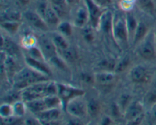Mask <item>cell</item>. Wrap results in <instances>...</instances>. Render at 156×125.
<instances>
[{"label":"cell","instance_id":"cell-1","mask_svg":"<svg viewBox=\"0 0 156 125\" xmlns=\"http://www.w3.org/2000/svg\"><path fill=\"white\" fill-rule=\"evenodd\" d=\"M57 95V83L47 80L37 82L20 91V97L24 102Z\"/></svg>","mask_w":156,"mask_h":125},{"label":"cell","instance_id":"cell-2","mask_svg":"<svg viewBox=\"0 0 156 125\" xmlns=\"http://www.w3.org/2000/svg\"><path fill=\"white\" fill-rule=\"evenodd\" d=\"M47 80H50L49 76L35 71L27 66L21 69L13 79L15 87L19 91L35 83Z\"/></svg>","mask_w":156,"mask_h":125},{"label":"cell","instance_id":"cell-3","mask_svg":"<svg viewBox=\"0 0 156 125\" xmlns=\"http://www.w3.org/2000/svg\"><path fill=\"white\" fill-rule=\"evenodd\" d=\"M112 35L118 44L126 45L129 44V34L126 23L125 15H117L114 18Z\"/></svg>","mask_w":156,"mask_h":125},{"label":"cell","instance_id":"cell-4","mask_svg":"<svg viewBox=\"0 0 156 125\" xmlns=\"http://www.w3.org/2000/svg\"><path fill=\"white\" fill-rule=\"evenodd\" d=\"M65 108L71 117L82 119L88 115V102L84 99L83 96H78L70 100Z\"/></svg>","mask_w":156,"mask_h":125},{"label":"cell","instance_id":"cell-5","mask_svg":"<svg viewBox=\"0 0 156 125\" xmlns=\"http://www.w3.org/2000/svg\"><path fill=\"white\" fill-rule=\"evenodd\" d=\"M37 12L41 15V16L44 18L49 27H57L59 23L60 22V18L56 14L53 8L50 5L49 2L44 1L38 4Z\"/></svg>","mask_w":156,"mask_h":125},{"label":"cell","instance_id":"cell-6","mask_svg":"<svg viewBox=\"0 0 156 125\" xmlns=\"http://www.w3.org/2000/svg\"><path fill=\"white\" fill-rule=\"evenodd\" d=\"M138 53L145 60H152L156 58V45L154 33L150 32L146 38L139 44Z\"/></svg>","mask_w":156,"mask_h":125},{"label":"cell","instance_id":"cell-7","mask_svg":"<svg viewBox=\"0 0 156 125\" xmlns=\"http://www.w3.org/2000/svg\"><path fill=\"white\" fill-rule=\"evenodd\" d=\"M84 95L85 91L81 88L66 84L57 83V95L62 100L64 107L73 98L78 96H84Z\"/></svg>","mask_w":156,"mask_h":125},{"label":"cell","instance_id":"cell-8","mask_svg":"<svg viewBox=\"0 0 156 125\" xmlns=\"http://www.w3.org/2000/svg\"><path fill=\"white\" fill-rule=\"evenodd\" d=\"M154 72L142 65L135 66L129 72V78L133 83L143 84L150 82L153 78Z\"/></svg>","mask_w":156,"mask_h":125},{"label":"cell","instance_id":"cell-9","mask_svg":"<svg viewBox=\"0 0 156 125\" xmlns=\"http://www.w3.org/2000/svg\"><path fill=\"white\" fill-rule=\"evenodd\" d=\"M83 1L85 6H86L88 16H89V23L88 24L94 29L98 30L100 20L105 10L99 7L92 0H83Z\"/></svg>","mask_w":156,"mask_h":125},{"label":"cell","instance_id":"cell-10","mask_svg":"<svg viewBox=\"0 0 156 125\" xmlns=\"http://www.w3.org/2000/svg\"><path fill=\"white\" fill-rule=\"evenodd\" d=\"M37 46L42 52L44 58L48 62L53 56L59 54L58 50L50 37L41 36L37 39Z\"/></svg>","mask_w":156,"mask_h":125},{"label":"cell","instance_id":"cell-11","mask_svg":"<svg viewBox=\"0 0 156 125\" xmlns=\"http://www.w3.org/2000/svg\"><path fill=\"white\" fill-rule=\"evenodd\" d=\"M27 22L34 28L41 31H47L50 28L48 24L46 23L44 18L41 16L38 12L33 11H27L24 15Z\"/></svg>","mask_w":156,"mask_h":125},{"label":"cell","instance_id":"cell-12","mask_svg":"<svg viewBox=\"0 0 156 125\" xmlns=\"http://www.w3.org/2000/svg\"><path fill=\"white\" fill-rule=\"evenodd\" d=\"M73 25L76 27L83 28L89 23V16H88V10L85 6V3L78 5L75 11L74 16H73Z\"/></svg>","mask_w":156,"mask_h":125},{"label":"cell","instance_id":"cell-13","mask_svg":"<svg viewBox=\"0 0 156 125\" xmlns=\"http://www.w3.org/2000/svg\"><path fill=\"white\" fill-rule=\"evenodd\" d=\"M24 59H25L26 65L34 70L35 71L42 73V74L49 76V77L52 75L51 70L49 68V66L47 65V62H45V61L38 60V59H34V58L27 56V55L24 57Z\"/></svg>","mask_w":156,"mask_h":125},{"label":"cell","instance_id":"cell-14","mask_svg":"<svg viewBox=\"0 0 156 125\" xmlns=\"http://www.w3.org/2000/svg\"><path fill=\"white\" fill-rule=\"evenodd\" d=\"M94 82L99 85H111L115 82L116 73L109 71H99L94 74Z\"/></svg>","mask_w":156,"mask_h":125},{"label":"cell","instance_id":"cell-15","mask_svg":"<svg viewBox=\"0 0 156 125\" xmlns=\"http://www.w3.org/2000/svg\"><path fill=\"white\" fill-rule=\"evenodd\" d=\"M2 49L3 53H5L7 56H12L14 58L18 56L21 53L18 44L9 38H4V37L2 38Z\"/></svg>","mask_w":156,"mask_h":125},{"label":"cell","instance_id":"cell-16","mask_svg":"<svg viewBox=\"0 0 156 125\" xmlns=\"http://www.w3.org/2000/svg\"><path fill=\"white\" fill-rule=\"evenodd\" d=\"M114 15L109 10H105L102 15L99 23L98 30L105 34L112 33Z\"/></svg>","mask_w":156,"mask_h":125},{"label":"cell","instance_id":"cell-17","mask_svg":"<svg viewBox=\"0 0 156 125\" xmlns=\"http://www.w3.org/2000/svg\"><path fill=\"white\" fill-rule=\"evenodd\" d=\"M35 115L42 122L55 121V120H59L62 116V112H61V108H52V109H47L41 111Z\"/></svg>","mask_w":156,"mask_h":125},{"label":"cell","instance_id":"cell-18","mask_svg":"<svg viewBox=\"0 0 156 125\" xmlns=\"http://www.w3.org/2000/svg\"><path fill=\"white\" fill-rule=\"evenodd\" d=\"M143 114V105L140 102H133L124 112V117L127 120H132Z\"/></svg>","mask_w":156,"mask_h":125},{"label":"cell","instance_id":"cell-19","mask_svg":"<svg viewBox=\"0 0 156 125\" xmlns=\"http://www.w3.org/2000/svg\"><path fill=\"white\" fill-rule=\"evenodd\" d=\"M149 32L150 31L148 26L143 21H139L138 26L136 30L133 40L132 45L133 47H137L146 38Z\"/></svg>","mask_w":156,"mask_h":125},{"label":"cell","instance_id":"cell-20","mask_svg":"<svg viewBox=\"0 0 156 125\" xmlns=\"http://www.w3.org/2000/svg\"><path fill=\"white\" fill-rule=\"evenodd\" d=\"M125 17H126V27H127L128 34H129V44H132L133 40L136 30V27L139 24V21L136 20L135 15L133 13H131L130 12H126V15H125Z\"/></svg>","mask_w":156,"mask_h":125},{"label":"cell","instance_id":"cell-21","mask_svg":"<svg viewBox=\"0 0 156 125\" xmlns=\"http://www.w3.org/2000/svg\"><path fill=\"white\" fill-rule=\"evenodd\" d=\"M50 38H51L53 42L54 43L59 53L64 51V50H66L70 47L66 38L61 34H59L58 31L52 33L51 35H50Z\"/></svg>","mask_w":156,"mask_h":125},{"label":"cell","instance_id":"cell-22","mask_svg":"<svg viewBox=\"0 0 156 125\" xmlns=\"http://www.w3.org/2000/svg\"><path fill=\"white\" fill-rule=\"evenodd\" d=\"M47 1L60 18L66 16L69 12V5L66 0H47Z\"/></svg>","mask_w":156,"mask_h":125},{"label":"cell","instance_id":"cell-23","mask_svg":"<svg viewBox=\"0 0 156 125\" xmlns=\"http://www.w3.org/2000/svg\"><path fill=\"white\" fill-rule=\"evenodd\" d=\"M21 23L16 21H1V27L6 33L15 34L19 30Z\"/></svg>","mask_w":156,"mask_h":125},{"label":"cell","instance_id":"cell-24","mask_svg":"<svg viewBox=\"0 0 156 125\" xmlns=\"http://www.w3.org/2000/svg\"><path fill=\"white\" fill-rule=\"evenodd\" d=\"M101 106L100 102L96 99H91L88 102V115L92 118H96L100 114Z\"/></svg>","mask_w":156,"mask_h":125},{"label":"cell","instance_id":"cell-25","mask_svg":"<svg viewBox=\"0 0 156 125\" xmlns=\"http://www.w3.org/2000/svg\"><path fill=\"white\" fill-rule=\"evenodd\" d=\"M12 106H13L14 115H15V117L20 118V117H22L25 115L27 107V104L24 101H15V102L12 103Z\"/></svg>","mask_w":156,"mask_h":125},{"label":"cell","instance_id":"cell-26","mask_svg":"<svg viewBox=\"0 0 156 125\" xmlns=\"http://www.w3.org/2000/svg\"><path fill=\"white\" fill-rule=\"evenodd\" d=\"M21 44L23 48L25 49L26 50H29L37 45V38H35L31 34H27L23 37L21 41Z\"/></svg>","mask_w":156,"mask_h":125},{"label":"cell","instance_id":"cell-27","mask_svg":"<svg viewBox=\"0 0 156 125\" xmlns=\"http://www.w3.org/2000/svg\"><path fill=\"white\" fill-rule=\"evenodd\" d=\"M57 31L66 38L70 37L73 34V25L69 21H61L56 27Z\"/></svg>","mask_w":156,"mask_h":125},{"label":"cell","instance_id":"cell-28","mask_svg":"<svg viewBox=\"0 0 156 125\" xmlns=\"http://www.w3.org/2000/svg\"><path fill=\"white\" fill-rule=\"evenodd\" d=\"M0 115L2 119L9 118V117H15L14 115V110L12 104L4 103L2 104L0 106Z\"/></svg>","mask_w":156,"mask_h":125},{"label":"cell","instance_id":"cell-29","mask_svg":"<svg viewBox=\"0 0 156 125\" xmlns=\"http://www.w3.org/2000/svg\"><path fill=\"white\" fill-rule=\"evenodd\" d=\"M21 20V14L14 10H8L2 14V21H16Z\"/></svg>","mask_w":156,"mask_h":125},{"label":"cell","instance_id":"cell-30","mask_svg":"<svg viewBox=\"0 0 156 125\" xmlns=\"http://www.w3.org/2000/svg\"><path fill=\"white\" fill-rule=\"evenodd\" d=\"M116 66L117 62L114 59H108L102 60L99 62L98 66L100 68V71H109V72H114L115 71ZM115 73V72H114Z\"/></svg>","mask_w":156,"mask_h":125},{"label":"cell","instance_id":"cell-31","mask_svg":"<svg viewBox=\"0 0 156 125\" xmlns=\"http://www.w3.org/2000/svg\"><path fill=\"white\" fill-rule=\"evenodd\" d=\"M140 8L148 14H153L155 11V5L152 0H137Z\"/></svg>","mask_w":156,"mask_h":125},{"label":"cell","instance_id":"cell-32","mask_svg":"<svg viewBox=\"0 0 156 125\" xmlns=\"http://www.w3.org/2000/svg\"><path fill=\"white\" fill-rule=\"evenodd\" d=\"M48 62H50V63L51 64L52 66H56V68L60 69V70H63L67 69L66 61L62 56H59V54L56 55V56L51 58V59L48 61Z\"/></svg>","mask_w":156,"mask_h":125},{"label":"cell","instance_id":"cell-33","mask_svg":"<svg viewBox=\"0 0 156 125\" xmlns=\"http://www.w3.org/2000/svg\"><path fill=\"white\" fill-rule=\"evenodd\" d=\"M132 102V98H131V96L129 95L123 94L120 96L117 105H118L119 108H120L121 112L123 113V114H124L126 108L129 107V105H130Z\"/></svg>","mask_w":156,"mask_h":125},{"label":"cell","instance_id":"cell-34","mask_svg":"<svg viewBox=\"0 0 156 125\" xmlns=\"http://www.w3.org/2000/svg\"><path fill=\"white\" fill-rule=\"evenodd\" d=\"M144 103L150 108L156 103V85L146 93L144 98Z\"/></svg>","mask_w":156,"mask_h":125},{"label":"cell","instance_id":"cell-35","mask_svg":"<svg viewBox=\"0 0 156 125\" xmlns=\"http://www.w3.org/2000/svg\"><path fill=\"white\" fill-rule=\"evenodd\" d=\"M59 54L60 55L66 62L67 61H68V62H73V61L76 60V56H77L76 50H75L74 49L72 48L71 47H69L68 49L64 50V51L61 52Z\"/></svg>","mask_w":156,"mask_h":125},{"label":"cell","instance_id":"cell-36","mask_svg":"<svg viewBox=\"0 0 156 125\" xmlns=\"http://www.w3.org/2000/svg\"><path fill=\"white\" fill-rule=\"evenodd\" d=\"M129 64V58L128 57V56H126V57L123 58L120 62L117 63V66H116V68H115V71L114 72H115L116 73H121V72H123L126 68H127Z\"/></svg>","mask_w":156,"mask_h":125},{"label":"cell","instance_id":"cell-37","mask_svg":"<svg viewBox=\"0 0 156 125\" xmlns=\"http://www.w3.org/2000/svg\"><path fill=\"white\" fill-rule=\"evenodd\" d=\"M136 1L137 0H120V8H121L122 10L126 12H130Z\"/></svg>","mask_w":156,"mask_h":125},{"label":"cell","instance_id":"cell-38","mask_svg":"<svg viewBox=\"0 0 156 125\" xmlns=\"http://www.w3.org/2000/svg\"><path fill=\"white\" fill-rule=\"evenodd\" d=\"M24 125H44L37 117H27L24 120Z\"/></svg>","mask_w":156,"mask_h":125},{"label":"cell","instance_id":"cell-39","mask_svg":"<svg viewBox=\"0 0 156 125\" xmlns=\"http://www.w3.org/2000/svg\"><path fill=\"white\" fill-rule=\"evenodd\" d=\"M92 1L104 10H107V9H108L113 2V0H92Z\"/></svg>","mask_w":156,"mask_h":125},{"label":"cell","instance_id":"cell-40","mask_svg":"<svg viewBox=\"0 0 156 125\" xmlns=\"http://www.w3.org/2000/svg\"><path fill=\"white\" fill-rule=\"evenodd\" d=\"M144 118H145V114L144 113H143V114L135 117V118L132 119V120H127V121H126V125H141V123H143Z\"/></svg>","mask_w":156,"mask_h":125},{"label":"cell","instance_id":"cell-41","mask_svg":"<svg viewBox=\"0 0 156 125\" xmlns=\"http://www.w3.org/2000/svg\"><path fill=\"white\" fill-rule=\"evenodd\" d=\"M93 30H95L93 27L90 26L89 28H85V30L83 32V37L85 39L88 41H91L94 39V33H93Z\"/></svg>","mask_w":156,"mask_h":125},{"label":"cell","instance_id":"cell-42","mask_svg":"<svg viewBox=\"0 0 156 125\" xmlns=\"http://www.w3.org/2000/svg\"><path fill=\"white\" fill-rule=\"evenodd\" d=\"M67 125H85L82 123V120L81 118H78V117H72L71 119L68 120L67 122Z\"/></svg>","mask_w":156,"mask_h":125},{"label":"cell","instance_id":"cell-43","mask_svg":"<svg viewBox=\"0 0 156 125\" xmlns=\"http://www.w3.org/2000/svg\"><path fill=\"white\" fill-rule=\"evenodd\" d=\"M100 125H114L112 118L110 116H105L102 117Z\"/></svg>","mask_w":156,"mask_h":125},{"label":"cell","instance_id":"cell-44","mask_svg":"<svg viewBox=\"0 0 156 125\" xmlns=\"http://www.w3.org/2000/svg\"><path fill=\"white\" fill-rule=\"evenodd\" d=\"M151 117L152 120L156 121V103L151 108Z\"/></svg>","mask_w":156,"mask_h":125},{"label":"cell","instance_id":"cell-45","mask_svg":"<svg viewBox=\"0 0 156 125\" xmlns=\"http://www.w3.org/2000/svg\"><path fill=\"white\" fill-rule=\"evenodd\" d=\"M69 6H76L80 4L81 0H66Z\"/></svg>","mask_w":156,"mask_h":125},{"label":"cell","instance_id":"cell-46","mask_svg":"<svg viewBox=\"0 0 156 125\" xmlns=\"http://www.w3.org/2000/svg\"><path fill=\"white\" fill-rule=\"evenodd\" d=\"M44 125H61L59 123V120H55V121H49V122H43Z\"/></svg>","mask_w":156,"mask_h":125},{"label":"cell","instance_id":"cell-47","mask_svg":"<svg viewBox=\"0 0 156 125\" xmlns=\"http://www.w3.org/2000/svg\"><path fill=\"white\" fill-rule=\"evenodd\" d=\"M17 1H18V3H19V4H21V5H24L27 4V3H28L30 0H17Z\"/></svg>","mask_w":156,"mask_h":125},{"label":"cell","instance_id":"cell-48","mask_svg":"<svg viewBox=\"0 0 156 125\" xmlns=\"http://www.w3.org/2000/svg\"><path fill=\"white\" fill-rule=\"evenodd\" d=\"M154 38H155V45H156V28L155 32H154Z\"/></svg>","mask_w":156,"mask_h":125},{"label":"cell","instance_id":"cell-49","mask_svg":"<svg viewBox=\"0 0 156 125\" xmlns=\"http://www.w3.org/2000/svg\"><path fill=\"white\" fill-rule=\"evenodd\" d=\"M86 125H94V124H92V123H88V124H86Z\"/></svg>","mask_w":156,"mask_h":125}]
</instances>
